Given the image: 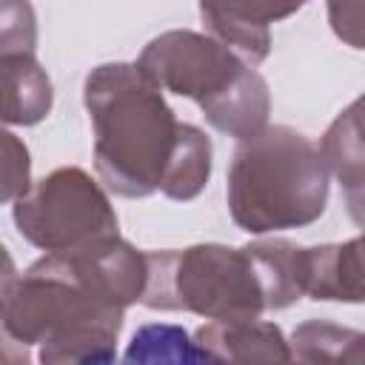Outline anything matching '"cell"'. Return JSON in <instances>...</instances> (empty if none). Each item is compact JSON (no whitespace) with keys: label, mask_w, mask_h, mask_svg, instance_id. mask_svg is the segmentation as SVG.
Instances as JSON below:
<instances>
[{"label":"cell","mask_w":365,"mask_h":365,"mask_svg":"<svg viewBox=\"0 0 365 365\" xmlns=\"http://www.w3.org/2000/svg\"><path fill=\"white\" fill-rule=\"evenodd\" d=\"M242 248L257 271L265 311L291 308L305 297V248L288 240H257Z\"/></svg>","instance_id":"7c38bea8"},{"label":"cell","mask_w":365,"mask_h":365,"mask_svg":"<svg viewBox=\"0 0 365 365\" xmlns=\"http://www.w3.org/2000/svg\"><path fill=\"white\" fill-rule=\"evenodd\" d=\"M145 288L140 302L151 311H185L205 319L259 317L262 288L245 248L197 242L188 248L145 251Z\"/></svg>","instance_id":"277c9868"},{"label":"cell","mask_w":365,"mask_h":365,"mask_svg":"<svg viewBox=\"0 0 365 365\" xmlns=\"http://www.w3.org/2000/svg\"><path fill=\"white\" fill-rule=\"evenodd\" d=\"M211 165H214V148L205 131L191 123H180V137H177L171 163L163 174L160 194L177 202H188L200 197L202 188L208 185Z\"/></svg>","instance_id":"5bb4252c"},{"label":"cell","mask_w":365,"mask_h":365,"mask_svg":"<svg viewBox=\"0 0 365 365\" xmlns=\"http://www.w3.org/2000/svg\"><path fill=\"white\" fill-rule=\"evenodd\" d=\"M17 279V265H14V257L9 254V248L0 242V294Z\"/></svg>","instance_id":"44dd1931"},{"label":"cell","mask_w":365,"mask_h":365,"mask_svg":"<svg viewBox=\"0 0 365 365\" xmlns=\"http://www.w3.org/2000/svg\"><path fill=\"white\" fill-rule=\"evenodd\" d=\"M362 331L328 319H308L291 334V359L299 362H362Z\"/></svg>","instance_id":"9a60e30c"},{"label":"cell","mask_w":365,"mask_h":365,"mask_svg":"<svg viewBox=\"0 0 365 365\" xmlns=\"http://www.w3.org/2000/svg\"><path fill=\"white\" fill-rule=\"evenodd\" d=\"M125 362H208L205 351L185 328L168 322H148L134 331Z\"/></svg>","instance_id":"2e32d148"},{"label":"cell","mask_w":365,"mask_h":365,"mask_svg":"<svg viewBox=\"0 0 365 365\" xmlns=\"http://www.w3.org/2000/svg\"><path fill=\"white\" fill-rule=\"evenodd\" d=\"M54 106V88L34 54H0V125H37Z\"/></svg>","instance_id":"30bf717a"},{"label":"cell","mask_w":365,"mask_h":365,"mask_svg":"<svg viewBox=\"0 0 365 365\" xmlns=\"http://www.w3.org/2000/svg\"><path fill=\"white\" fill-rule=\"evenodd\" d=\"M200 111L205 123L220 134L234 137L237 143L248 140L268 125V114H271L268 83L254 66H245L228 88L200 103Z\"/></svg>","instance_id":"9c48e42d"},{"label":"cell","mask_w":365,"mask_h":365,"mask_svg":"<svg viewBox=\"0 0 365 365\" xmlns=\"http://www.w3.org/2000/svg\"><path fill=\"white\" fill-rule=\"evenodd\" d=\"M31 188V154L29 145L0 125V197L14 202Z\"/></svg>","instance_id":"ac0fdd59"},{"label":"cell","mask_w":365,"mask_h":365,"mask_svg":"<svg viewBox=\"0 0 365 365\" xmlns=\"http://www.w3.org/2000/svg\"><path fill=\"white\" fill-rule=\"evenodd\" d=\"M37 51V14L29 0H0V54Z\"/></svg>","instance_id":"e0dca14e"},{"label":"cell","mask_w":365,"mask_h":365,"mask_svg":"<svg viewBox=\"0 0 365 365\" xmlns=\"http://www.w3.org/2000/svg\"><path fill=\"white\" fill-rule=\"evenodd\" d=\"M11 217L17 234L46 254L120 234V220L106 188L77 165L54 168L31 182L14 200Z\"/></svg>","instance_id":"5b68a950"},{"label":"cell","mask_w":365,"mask_h":365,"mask_svg":"<svg viewBox=\"0 0 365 365\" xmlns=\"http://www.w3.org/2000/svg\"><path fill=\"white\" fill-rule=\"evenodd\" d=\"M163 94L137 63H103L83 83L94 168L117 197L143 200L160 191L180 137V120Z\"/></svg>","instance_id":"6da1fadb"},{"label":"cell","mask_w":365,"mask_h":365,"mask_svg":"<svg viewBox=\"0 0 365 365\" xmlns=\"http://www.w3.org/2000/svg\"><path fill=\"white\" fill-rule=\"evenodd\" d=\"M319 157L342 185L351 217L362 220V123H359V100H354L319 140Z\"/></svg>","instance_id":"4fadbf2b"},{"label":"cell","mask_w":365,"mask_h":365,"mask_svg":"<svg viewBox=\"0 0 365 365\" xmlns=\"http://www.w3.org/2000/svg\"><path fill=\"white\" fill-rule=\"evenodd\" d=\"M208 362H291V348L277 322L259 317L208 319L194 331Z\"/></svg>","instance_id":"ba28073f"},{"label":"cell","mask_w":365,"mask_h":365,"mask_svg":"<svg viewBox=\"0 0 365 365\" xmlns=\"http://www.w3.org/2000/svg\"><path fill=\"white\" fill-rule=\"evenodd\" d=\"M137 66L163 91L188 97L200 106L228 88L248 63L211 34L174 29L154 37L140 51Z\"/></svg>","instance_id":"8992f818"},{"label":"cell","mask_w":365,"mask_h":365,"mask_svg":"<svg viewBox=\"0 0 365 365\" xmlns=\"http://www.w3.org/2000/svg\"><path fill=\"white\" fill-rule=\"evenodd\" d=\"M305 3L308 0H200V17L205 34L257 68L271 51V23L297 14Z\"/></svg>","instance_id":"52a82bcc"},{"label":"cell","mask_w":365,"mask_h":365,"mask_svg":"<svg viewBox=\"0 0 365 365\" xmlns=\"http://www.w3.org/2000/svg\"><path fill=\"white\" fill-rule=\"evenodd\" d=\"M125 308L86 285L57 251L17 274L0 294V325L23 345H40L46 365L117 359Z\"/></svg>","instance_id":"7a4b0ae2"},{"label":"cell","mask_w":365,"mask_h":365,"mask_svg":"<svg viewBox=\"0 0 365 365\" xmlns=\"http://www.w3.org/2000/svg\"><path fill=\"white\" fill-rule=\"evenodd\" d=\"M334 34L351 48H362V0H325Z\"/></svg>","instance_id":"d6986e66"},{"label":"cell","mask_w":365,"mask_h":365,"mask_svg":"<svg viewBox=\"0 0 365 365\" xmlns=\"http://www.w3.org/2000/svg\"><path fill=\"white\" fill-rule=\"evenodd\" d=\"M31 351L20 339H14L3 325H0V365H29Z\"/></svg>","instance_id":"ffe728a7"},{"label":"cell","mask_w":365,"mask_h":365,"mask_svg":"<svg viewBox=\"0 0 365 365\" xmlns=\"http://www.w3.org/2000/svg\"><path fill=\"white\" fill-rule=\"evenodd\" d=\"M331 174L317 143L288 125L240 140L228 165V214L248 234L305 228L325 214Z\"/></svg>","instance_id":"3957f363"},{"label":"cell","mask_w":365,"mask_h":365,"mask_svg":"<svg viewBox=\"0 0 365 365\" xmlns=\"http://www.w3.org/2000/svg\"><path fill=\"white\" fill-rule=\"evenodd\" d=\"M305 297L322 302H362V240L305 248Z\"/></svg>","instance_id":"8fae6325"},{"label":"cell","mask_w":365,"mask_h":365,"mask_svg":"<svg viewBox=\"0 0 365 365\" xmlns=\"http://www.w3.org/2000/svg\"><path fill=\"white\" fill-rule=\"evenodd\" d=\"M0 205H3V197H0Z\"/></svg>","instance_id":"7402d4cb"}]
</instances>
